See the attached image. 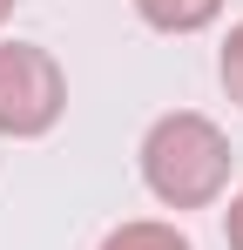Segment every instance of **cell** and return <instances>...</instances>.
Segmentation results:
<instances>
[{
	"label": "cell",
	"mask_w": 243,
	"mask_h": 250,
	"mask_svg": "<svg viewBox=\"0 0 243 250\" xmlns=\"http://www.w3.org/2000/svg\"><path fill=\"white\" fill-rule=\"evenodd\" d=\"M230 169H237L230 135L196 108H169L142 135V183L169 209H209L230 189Z\"/></svg>",
	"instance_id": "obj_1"
},
{
	"label": "cell",
	"mask_w": 243,
	"mask_h": 250,
	"mask_svg": "<svg viewBox=\"0 0 243 250\" xmlns=\"http://www.w3.org/2000/svg\"><path fill=\"white\" fill-rule=\"evenodd\" d=\"M68 115V75L34 41H0V135L34 142Z\"/></svg>",
	"instance_id": "obj_2"
},
{
	"label": "cell",
	"mask_w": 243,
	"mask_h": 250,
	"mask_svg": "<svg viewBox=\"0 0 243 250\" xmlns=\"http://www.w3.org/2000/svg\"><path fill=\"white\" fill-rule=\"evenodd\" d=\"M135 14L156 27V34H196L223 14V0H135Z\"/></svg>",
	"instance_id": "obj_3"
},
{
	"label": "cell",
	"mask_w": 243,
	"mask_h": 250,
	"mask_svg": "<svg viewBox=\"0 0 243 250\" xmlns=\"http://www.w3.org/2000/svg\"><path fill=\"white\" fill-rule=\"evenodd\" d=\"M101 250H196L176 223H156V216H135V223H115L108 237H101Z\"/></svg>",
	"instance_id": "obj_4"
},
{
	"label": "cell",
	"mask_w": 243,
	"mask_h": 250,
	"mask_svg": "<svg viewBox=\"0 0 243 250\" xmlns=\"http://www.w3.org/2000/svg\"><path fill=\"white\" fill-rule=\"evenodd\" d=\"M216 82H223V95L243 108V21L230 27V41H223V54H216Z\"/></svg>",
	"instance_id": "obj_5"
},
{
	"label": "cell",
	"mask_w": 243,
	"mask_h": 250,
	"mask_svg": "<svg viewBox=\"0 0 243 250\" xmlns=\"http://www.w3.org/2000/svg\"><path fill=\"white\" fill-rule=\"evenodd\" d=\"M223 244H230V250H243V189L230 196V209H223Z\"/></svg>",
	"instance_id": "obj_6"
},
{
	"label": "cell",
	"mask_w": 243,
	"mask_h": 250,
	"mask_svg": "<svg viewBox=\"0 0 243 250\" xmlns=\"http://www.w3.org/2000/svg\"><path fill=\"white\" fill-rule=\"evenodd\" d=\"M7 14H14V0H0V21H7Z\"/></svg>",
	"instance_id": "obj_7"
}]
</instances>
